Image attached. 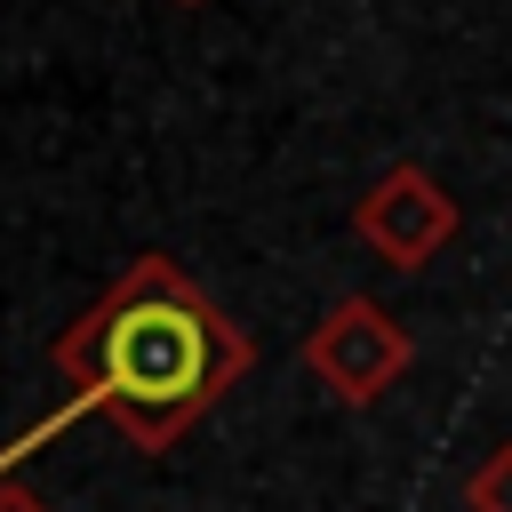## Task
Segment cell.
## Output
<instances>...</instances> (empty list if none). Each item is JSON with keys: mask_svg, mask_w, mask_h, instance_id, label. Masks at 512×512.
Returning a JSON list of instances; mask_svg holds the SVG:
<instances>
[{"mask_svg": "<svg viewBox=\"0 0 512 512\" xmlns=\"http://www.w3.org/2000/svg\"><path fill=\"white\" fill-rule=\"evenodd\" d=\"M408 360H416V336H408L376 296H336V304L320 312V328L304 336V368H312L344 408L384 400V392L408 376Z\"/></svg>", "mask_w": 512, "mask_h": 512, "instance_id": "obj_2", "label": "cell"}, {"mask_svg": "<svg viewBox=\"0 0 512 512\" xmlns=\"http://www.w3.org/2000/svg\"><path fill=\"white\" fill-rule=\"evenodd\" d=\"M464 504H472V512H512V440L488 448V456L464 472Z\"/></svg>", "mask_w": 512, "mask_h": 512, "instance_id": "obj_4", "label": "cell"}, {"mask_svg": "<svg viewBox=\"0 0 512 512\" xmlns=\"http://www.w3.org/2000/svg\"><path fill=\"white\" fill-rule=\"evenodd\" d=\"M0 512H48V504H40L24 480H0Z\"/></svg>", "mask_w": 512, "mask_h": 512, "instance_id": "obj_5", "label": "cell"}, {"mask_svg": "<svg viewBox=\"0 0 512 512\" xmlns=\"http://www.w3.org/2000/svg\"><path fill=\"white\" fill-rule=\"evenodd\" d=\"M352 232L368 240V256H384V264H400V272H424V264L456 240V200L432 184V168L400 160V168H384V176L360 192Z\"/></svg>", "mask_w": 512, "mask_h": 512, "instance_id": "obj_3", "label": "cell"}, {"mask_svg": "<svg viewBox=\"0 0 512 512\" xmlns=\"http://www.w3.org/2000/svg\"><path fill=\"white\" fill-rule=\"evenodd\" d=\"M48 360L72 384L64 424L104 416L128 448L152 456L248 376V336L176 256H136L48 344Z\"/></svg>", "mask_w": 512, "mask_h": 512, "instance_id": "obj_1", "label": "cell"}, {"mask_svg": "<svg viewBox=\"0 0 512 512\" xmlns=\"http://www.w3.org/2000/svg\"><path fill=\"white\" fill-rule=\"evenodd\" d=\"M184 8H200V0H184Z\"/></svg>", "mask_w": 512, "mask_h": 512, "instance_id": "obj_6", "label": "cell"}]
</instances>
